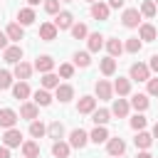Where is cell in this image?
Listing matches in <instances>:
<instances>
[{
  "instance_id": "6da1fadb",
  "label": "cell",
  "mask_w": 158,
  "mask_h": 158,
  "mask_svg": "<svg viewBox=\"0 0 158 158\" xmlns=\"http://www.w3.org/2000/svg\"><path fill=\"white\" fill-rule=\"evenodd\" d=\"M128 79H133V81H148V79H151V69H148V64H141V62L131 64Z\"/></svg>"
},
{
  "instance_id": "7a4b0ae2",
  "label": "cell",
  "mask_w": 158,
  "mask_h": 158,
  "mask_svg": "<svg viewBox=\"0 0 158 158\" xmlns=\"http://www.w3.org/2000/svg\"><path fill=\"white\" fill-rule=\"evenodd\" d=\"M121 22H123V27H138V25H141V10H138V7H128V10H123Z\"/></svg>"
},
{
  "instance_id": "3957f363",
  "label": "cell",
  "mask_w": 158,
  "mask_h": 158,
  "mask_svg": "<svg viewBox=\"0 0 158 158\" xmlns=\"http://www.w3.org/2000/svg\"><path fill=\"white\" fill-rule=\"evenodd\" d=\"M89 143V133L84 131V128H74L72 133H69V146L72 148H84Z\"/></svg>"
},
{
  "instance_id": "277c9868",
  "label": "cell",
  "mask_w": 158,
  "mask_h": 158,
  "mask_svg": "<svg viewBox=\"0 0 158 158\" xmlns=\"http://www.w3.org/2000/svg\"><path fill=\"white\" fill-rule=\"evenodd\" d=\"M54 27H57V30H72V27H74V15H72L69 10H62V12L57 15V20H54Z\"/></svg>"
},
{
  "instance_id": "5b68a950",
  "label": "cell",
  "mask_w": 158,
  "mask_h": 158,
  "mask_svg": "<svg viewBox=\"0 0 158 158\" xmlns=\"http://www.w3.org/2000/svg\"><path fill=\"white\" fill-rule=\"evenodd\" d=\"M2 57H5L7 64H20V62H22V47H20V44H10V47L2 52Z\"/></svg>"
},
{
  "instance_id": "8992f818",
  "label": "cell",
  "mask_w": 158,
  "mask_h": 158,
  "mask_svg": "<svg viewBox=\"0 0 158 158\" xmlns=\"http://www.w3.org/2000/svg\"><path fill=\"white\" fill-rule=\"evenodd\" d=\"M106 151H109V156L118 158V156H123V151H126V141H123V138H109V141H106Z\"/></svg>"
},
{
  "instance_id": "52a82bcc",
  "label": "cell",
  "mask_w": 158,
  "mask_h": 158,
  "mask_svg": "<svg viewBox=\"0 0 158 158\" xmlns=\"http://www.w3.org/2000/svg\"><path fill=\"white\" fill-rule=\"evenodd\" d=\"M94 89H96V96H99L101 101L111 99V94H114V84H109L106 79H99V81L94 84Z\"/></svg>"
},
{
  "instance_id": "ba28073f",
  "label": "cell",
  "mask_w": 158,
  "mask_h": 158,
  "mask_svg": "<svg viewBox=\"0 0 158 158\" xmlns=\"http://www.w3.org/2000/svg\"><path fill=\"white\" fill-rule=\"evenodd\" d=\"M128 109H131V101H126V99H114V106H111V116H118V118H123V116H128Z\"/></svg>"
},
{
  "instance_id": "9c48e42d",
  "label": "cell",
  "mask_w": 158,
  "mask_h": 158,
  "mask_svg": "<svg viewBox=\"0 0 158 158\" xmlns=\"http://www.w3.org/2000/svg\"><path fill=\"white\" fill-rule=\"evenodd\" d=\"M20 143H22V133H20L17 128H7V131H5V136H2V146L15 148V146H20Z\"/></svg>"
},
{
  "instance_id": "30bf717a",
  "label": "cell",
  "mask_w": 158,
  "mask_h": 158,
  "mask_svg": "<svg viewBox=\"0 0 158 158\" xmlns=\"http://www.w3.org/2000/svg\"><path fill=\"white\" fill-rule=\"evenodd\" d=\"M15 123H17V114L12 109H0V126L7 131V128H15Z\"/></svg>"
},
{
  "instance_id": "8fae6325",
  "label": "cell",
  "mask_w": 158,
  "mask_h": 158,
  "mask_svg": "<svg viewBox=\"0 0 158 158\" xmlns=\"http://www.w3.org/2000/svg\"><path fill=\"white\" fill-rule=\"evenodd\" d=\"M109 12H111V7H109V2H94L91 5V17L94 20H109Z\"/></svg>"
},
{
  "instance_id": "7c38bea8",
  "label": "cell",
  "mask_w": 158,
  "mask_h": 158,
  "mask_svg": "<svg viewBox=\"0 0 158 158\" xmlns=\"http://www.w3.org/2000/svg\"><path fill=\"white\" fill-rule=\"evenodd\" d=\"M57 27H54V22H42L40 25V40H44V42H52V40H57Z\"/></svg>"
},
{
  "instance_id": "4fadbf2b",
  "label": "cell",
  "mask_w": 158,
  "mask_h": 158,
  "mask_svg": "<svg viewBox=\"0 0 158 158\" xmlns=\"http://www.w3.org/2000/svg\"><path fill=\"white\" fill-rule=\"evenodd\" d=\"M54 96H57L62 104H67V101L74 99V86H72V84H59V86L54 89Z\"/></svg>"
},
{
  "instance_id": "5bb4252c",
  "label": "cell",
  "mask_w": 158,
  "mask_h": 158,
  "mask_svg": "<svg viewBox=\"0 0 158 158\" xmlns=\"http://www.w3.org/2000/svg\"><path fill=\"white\" fill-rule=\"evenodd\" d=\"M5 35H7V40L20 42V40L25 37V27H22L20 22H10V25H7V30H5Z\"/></svg>"
},
{
  "instance_id": "9a60e30c",
  "label": "cell",
  "mask_w": 158,
  "mask_h": 158,
  "mask_svg": "<svg viewBox=\"0 0 158 158\" xmlns=\"http://www.w3.org/2000/svg\"><path fill=\"white\" fill-rule=\"evenodd\" d=\"M35 69H37V72H42V74H49V72L54 69V59H52L49 54H42V57H37Z\"/></svg>"
},
{
  "instance_id": "2e32d148",
  "label": "cell",
  "mask_w": 158,
  "mask_h": 158,
  "mask_svg": "<svg viewBox=\"0 0 158 158\" xmlns=\"http://www.w3.org/2000/svg\"><path fill=\"white\" fill-rule=\"evenodd\" d=\"M32 64H27V62H20V64H15V69H12V77H17L20 81H27L30 79V74H32Z\"/></svg>"
},
{
  "instance_id": "e0dca14e",
  "label": "cell",
  "mask_w": 158,
  "mask_h": 158,
  "mask_svg": "<svg viewBox=\"0 0 158 158\" xmlns=\"http://www.w3.org/2000/svg\"><path fill=\"white\" fill-rule=\"evenodd\" d=\"M77 111L79 114H94L96 111V99L94 96H81L79 104H77Z\"/></svg>"
},
{
  "instance_id": "ac0fdd59",
  "label": "cell",
  "mask_w": 158,
  "mask_h": 158,
  "mask_svg": "<svg viewBox=\"0 0 158 158\" xmlns=\"http://www.w3.org/2000/svg\"><path fill=\"white\" fill-rule=\"evenodd\" d=\"M37 114H40V106H37V104H32V101H25V104L20 106V116H22V118H27V121H35V118H37Z\"/></svg>"
},
{
  "instance_id": "d6986e66",
  "label": "cell",
  "mask_w": 158,
  "mask_h": 158,
  "mask_svg": "<svg viewBox=\"0 0 158 158\" xmlns=\"http://www.w3.org/2000/svg\"><path fill=\"white\" fill-rule=\"evenodd\" d=\"M133 143H136V148H141V151H148V148H151V143H153V133L138 131V133H136V138H133Z\"/></svg>"
},
{
  "instance_id": "ffe728a7",
  "label": "cell",
  "mask_w": 158,
  "mask_h": 158,
  "mask_svg": "<svg viewBox=\"0 0 158 158\" xmlns=\"http://www.w3.org/2000/svg\"><path fill=\"white\" fill-rule=\"evenodd\" d=\"M114 91H116L118 96H128V94H131V79L118 77V79L114 81Z\"/></svg>"
},
{
  "instance_id": "44dd1931",
  "label": "cell",
  "mask_w": 158,
  "mask_h": 158,
  "mask_svg": "<svg viewBox=\"0 0 158 158\" xmlns=\"http://www.w3.org/2000/svg\"><path fill=\"white\" fill-rule=\"evenodd\" d=\"M30 94H32V91H30L27 81H17V84H12V96H15L17 101H25Z\"/></svg>"
},
{
  "instance_id": "7402d4cb",
  "label": "cell",
  "mask_w": 158,
  "mask_h": 158,
  "mask_svg": "<svg viewBox=\"0 0 158 158\" xmlns=\"http://www.w3.org/2000/svg\"><path fill=\"white\" fill-rule=\"evenodd\" d=\"M138 35H141V40H143V42H153V40L158 37L156 27H153V25H148V22H143V25L138 27Z\"/></svg>"
},
{
  "instance_id": "603a6c76",
  "label": "cell",
  "mask_w": 158,
  "mask_h": 158,
  "mask_svg": "<svg viewBox=\"0 0 158 158\" xmlns=\"http://www.w3.org/2000/svg\"><path fill=\"white\" fill-rule=\"evenodd\" d=\"M106 49H109V57H118L121 52H123V42L118 40V37H111V40H106Z\"/></svg>"
},
{
  "instance_id": "cb8c5ba5",
  "label": "cell",
  "mask_w": 158,
  "mask_h": 158,
  "mask_svg": "<svg viewBox=\"0 0 158 158\" xmlns=\"http://www.w3.org/2000/svg\"><path fill=\"white\" fill-rule=\"evenodd\" d=\"M91 121H94L96 126H106V123L111 121V111H109V109H96V111L91 114Z\"/></svg>"
},
{
  "instance_id": "d4e9b609",
  "label": "cell",
  "mask_w": 158,
  "mask_h": 158,
  "mask_svg": "<svg viewBox=\"0 0 158 158\" xmlns=\"http://www.w3.org/2000/svg\"><path fill=\"white\" fill-rule=\"evenodd\" d=\"M89 141H94L96 146H99V143H106V141H109V131H106V126H96V128L89 133Z\"/></svg>"
},
{
  "instance_id": "484cf974",
  "label": "cell",
  "mask_w": 158,
  "mask_h": 158,
  "mask_svg": "<svg viewBox=\"0 0 158 158\" xmlns=\"http://www.w3.org/2000/svg\"><path fill=\"white\" fill-rule=\"evenodd\" d=\"M69 151H72V146L64 143V141H54V146H52V156L54 158H69Z\"/></svg>"
},
{
  "instance_id": "4316f807",
  "label": "cell",
  "mask_w": 158,
  "mask_h": 158,
  "mask_svg": "<svg viewBox=\"0 0 158 158\" xmlns=\"http://www.w3.org/2000/svg\"><path fill=\"white\" fill-rule=\"evenodd\" d=\"M17 20H20L22 27H27V25H32L37 17H35V10H32V7H22V10L17 12Z\"/></svg>"
},
{
  "instance_id": "83f0119b",
  "label": "cell",
  "mask_w": 158,
  "mask_h": 158,
  "mask_svg": "<svg viewBox=\"0 0 158 158\" xmlns=\"http://www.w3.org/2000/svg\"><path fill=\"white\" fill-rule=\"evenodd\" d=\"M86 47H89V52H99V49L104 47V35L91 32V35H89V40H86Z\"/></svg>"
},
{
  "instance_id": "f1b7e54d",
  "label": "cell",
  "mask_w": 158,
  "mask_h": 158,
  "mask_svg": "<svg viewBox=\"0 0 158 158\" xmlns=\"http://www.w3.org/2000/svg\"><path fill=\"white\" fill-rule=\"evenodd\" d=\"M148 104H151V101H148V94H133V96H131V106H133L136 111H146Z\"/></svg>"
},
{
  "instance_id": "f546056e",
  "label": "cell",
  "mask_w": 158,
  "mask_h": 158,
  "mask_svg": "<svg viewBox=\"0 0 158 158\" xmlns=\"http://www.w3.org/2000/svg\"><path fill=\"white\" fill-rule=\"evenodd\" d=\"M37 156H40V143L25 141L22 143V158H37Z\"/></svg>"
},
{
  "instance_id": "4dcf8cb0",
  "label": "cell",
  "mask_w": 158,
  "mask_h": 158,
  "mask_svg": "<svg viewBox=\"0 0 158 158\" xmlns=\"http://www.w3.org/2000/svg\"><path fill=\"white\" fill-rule=\"evenodd\" d=\"M47 136L54 138V141H62V136H64V126H62L59 121H52V123L47 126Z\"/></svg>"
},
{
  "instance_id": "1f68e13d",
  "label": "cell",
  "mask_w": 158,
  "mask_h": 158,
  "mask_svg": "<svg viewBox=\"0 0 158 158\" xmlns=\"http://www.w3.org/2000/svg\"><path fill=\"white\" fill-rule=\"evenodd\" d=\"M99 67H101V74H104V77H111V74L116 72V59H114V57H104Z\"/></svg>"
},
{
  "instance_id": "d6a6232c",
  "label": "cell",
  "mask_w": 158,
  "mask_h": 158,
  "mask_svg": "<svg viewBox=\"0 0 158 158\" xmlns=\"http://www.w3.org/2000/svg\"><path fill=\"white\" fill-rule=\"evenodd\" d=\"M35 104H37V106H49V104H52V94H49L47 89H37V91H35Z\"/></svg>"
},
{
  "instance_id": "836d02e7",
  "label": "cell",
  "mask_w": 158,
  "mask_h": 158,
  "mask_svg": "<svg viewBox=\"0 0 158 158\" xmlns=\"http://www.w3.org/2000/svg\"><path fill=\"white\" fill-rule=\"evenodd\" d=\"M44 133H47V126H44L42 121H37V118L30 121V136H32V138H42Z\"/></svg>"
},
{
  "instance_id": "e575fe53",
  "label": "cell",
  "mask_w": 158,
  "mask_h": 158,
  "mask_svg": "<svg viewBox=\"0 0 158 158\" xmlns=\"http://www.w3.org/2000/svg\"><path fill=\"white\" fill-rule=\"evenodd\" d=\"M141 47H143V42H141L138 37H128V40H126V44H123V49H126V52H131V54H138V52H141Z\"/></svg>"
},
{
  "instance_id": "d590c367",
  "label": "cell",
  "mask_w": 158,
  "mask_h": 158,
  "mask_svg": "<svg viewBox=\"0 0 158 158\" xmlns=\"http://www.w3.org/2000/svg\"><path fill=\"white\" fill-rule=\"evenodd\" d=\"M59 86V77L57 74H42V89H57Z\"/></svg>"
},
{
  "instance_id": "8d00e7d4",
  "label": "cell",
  "mask_w": 158,
  "mask_h": 158,
  "mask_svg": "<svg viewBox=\"0 0 158 158\" xmlns=\"http://www.w3.org/2000/svg\"><path fill=\"white\" fill-rule=\"evenodd\" d=\"M72 37H74V40H84V37H89V30H86V25L77 22V25L72 27Z\"/></svg>"
},
{
  "instance_id": "74e56055",
  "label": "cell",
  "mask_w": 158,
  "mask_h": 158,
  "mask_svg": "<svg viewBox=\"0 0 158 158\" xmlns=\"http://www.w3.org/2000/svg\"><path fill=\"white\" fill-rule=\"evenodd\" d=\"M141 15H143V17H153V15H156V2H153V0H143Z\"/></svg>"
},
{
  "instance_id": "f35d334b",
  "label": "cell",
  "mask_w": 158,
  "mask_h": 158,
  "mask_svg": "<svg viewBox=\"0 0 158 158\" xmlns=\"http://www.w3.org/2000/svg\"><path fill=\"white\" fill-rule=\"evenodd\" d=\"M74 64H77V67H89V64H91L89 52H77V54H74Z\"/></svg>"
},
{
  "instance_id": "ab89813d",
  "label": "cell",
  "mask_w": 158,
  "mask_h": 158,
  "mask_svg": "<svg viewBox=\"0 0 158 158\" xmlns=\"http://www.w3.org/2000/svg\"><path fill=\"white\" fill-rule=\"evenodd\" d=\"M12 86V74L7 69H0V91L2 89H10Z\"/></svg>"
},
{
  "instance_id": "60d3db41",
  "label": "cell",
  "mask_w": 158,
  "mask_h": 158,
  "mask_svg": "<svg viewBox=\"0 0 158 158\" xmlns=\"http://www.w3.org/2000/svg\"><path fill=\"white\" fill-rule=\"evenodd\" d=\"M131 128H133V131H143V128H146V116H143V114H136V116L131 118Z\"/></svg>"
},
{
  "instance_id": "b9f144b4",
  "label": "cell",
  "mask_w": 158,
  "mask_h": 158,
  "mask_svg": "<svg viewBox=\"0 0 158 158\" xmlns=\"http://www.w3.org/2000/svg\"><path fill=\"white\" fill-rule=\"evenodd\" d=\"M59 2H62V0H44V12L59 15Z\"/></svg>"
},
{
  "instance_id": "7bdbcfd3",
  "label": "cell",
  "mask_w": 158,
  "mask_h": 158,
  "mask_svg": "<svg viewBox=\"0 0 158 158\" xmlns=\"http://www.w3.org/2000/svg\"><path fill=\"white\" fill-rule=\"evenodd\" d=\"M72 74H74V64H62V67H59V77L72 79Z\"/></svg>"
},
{
  "instance_id": "ee69618b",
  "label": "cell",
  "mask_w": 158,
  "mask_h": 158,
  "mask_svg": "<svg viewBox=\"0 0 158 158\" xmlns=\"http://www.w3.org/2000/svg\"><path fill=\"white\" fill-rule=\"evenodd\" d=\"M148 94L158 96V79H148Z\"/></svg>"
},
{
  "instance_id": "f6af8a7d",
  "label": "cell",
  "mask_w": 158,
  "mask_h": 158,
  "mask_svg": "<svg viewBox=\"0 0 158 158\" xmlns=\"http://www.w3.org/2000/svg\"><path fill=\"white\" fill-rule=\"evenodd\" d=\"M148 69L158 74V54H153V57H151V62H148Z\"/></svg>"
},
{
  "instance_id": "bcb514c9",
  "label": "cell",
  "mask_w": 158,
  "mask_h": 158,
  "mask_svg": "<svg viewBox=\"0 0 158 158\" xmlns=\"http://www.w3.org/2000/svg\"><path fill=\"white\" fill-rule=\"evenodd\" d=\"M7 47H10V44H7V35H2V32H0V49L5 52Z\"/></svg>"
},
{
  "instance_id": "7dc6e473",
  "label": "cell",
  "mask_w": 158,
  "mask_h": 158,
  "mask_svg": "<svg viewBox=\"0 0 158 158\" xmlns=\"http://www.w3.org/2000/svg\"><path fill=\"white\" fill-rule=\"evenodd\" d=\"M0 158H10V148L7 146H0Z\"/></svg>"
},
{
  "instance_id": "c3c4849f",
  "label": "cell",
  "mask_w": 158,
  "mask_h": 158,
  "mask_svg": "<svg viewBox=\"0 0 158 158\" xmlns=\"http://www.w3.org/2000/svg\"><path fill=\"white\" fill-rule=\"evenodd\" d=\"M109 7H123V0H109Z\"/></svg>"
},
{
  "instance_id": "681fc988",
  "label": "cell",
  "mask_w": 158,
  "mask_h": 158,
  "mask_svg": "<svg viewBox=\"0 0 158 158\" xmlns=\"http://www.w3.org/2000/svg\"><path fill=\"white\" fill-rule=\"evenodd\" d=\"M136 158H153V156H151V153H148V151H141V153H138V156H136Z\"/></svg>"
},
{
  "instance_id": "f907efd6",
  "label": "cell",
  "mask_w": 158,
  "mask_h": 158,
  "mask_svg": "<svg viewBox=\"0 0 158 158\" xmlns=\"http://www.w3.org/2000/svg\"><path fill=\"white\" fill-rule=\"evenodd\" d=\"M40 2H42V0H27V5H30V7H35V5H40Z\"/></svg>"
},
{
  "instance_id": "816d5d0a",
  "label": "cell",
  "mask_w": 158,
  "mask_h": 158,
  "mask_svg": "<svg viewBox=\"0 0 158 158\" xmlns=\"http://www.w3.org/2000/svg\"><path fill=\"white\" fill-rule=\"evenodd\" d=\"M153 138H158V123L153 126Z\"/></svg>"
},
{
  "instance_id": "f5cc1de1",
  "label": "cell",
  "mask_w": 158,
  "mask_h": 158,
  "mask_svg": "<svg viewBox=\"0 0 158 158\" xmlns=\"http://www.w3.org/2000/svg\"><path fill=\"white\" fill-rule=\"evenodd\" d=\"M86 2H91V5H94V2H99V0H86Z\"/></svg>"
},
{
  "instance_id": "db71d44e",
  "label": "cell",
  "mask_w": 158,
  "mask_h": 158,
  "mask_svg": "<svg viewBox=\"0 0 158 158\" xmlns=\"http://www.w3.org/2000/svg\"><path fill=\"white\" fill-rule=\"evenodd\" d=\"M64 2H72V0H64Z\"/></svg>"
},
{
  "instance_id": "11a10c76",
  "label": "cell",
  "mask_w": 158,
  "mask_h": 158,
  "mask_svg": "<svg viewBox=\"0 0 158 158\" xmlns=\"http://www.w3.org/2000/svg\"><path fill=\"white\" fill-rule=\"evenodd\" d=\"M153 2H158V0H153Z\"/></svg>"
}]
</instances>
